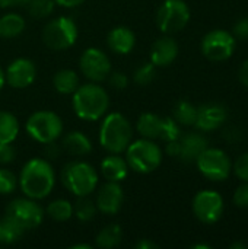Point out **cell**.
I'll use <instances>...</instances> for the list:
<instances>
[{
  "label": "cell",
  "instance_id": "cell-39",
  "mask_svg": "<svg viewBox=\"0 0 248 249\" xmlns=\"http://www.w3.org/2000/svg\"><path fill=\"white\" fill-rule=\"evenodd\" d=\"M234 35L240 39H248V18H243L235 23Z\"/></svg>",
  "mask_w": 248,
  "mask_h": 249
},
{
  "label": "cell",
  "instance_id": "cell-40",
  "mask_svg": "<svg viewBox=\"0 0 248 249\" xmlns=\"http://www.w3.org/2000/svg\"><path fill=\"white\" fill-rule=\"evenodd\" d=\"M167 153L170 156H178L180 155V142L178 140L168 142V144H167Z\"/></svg>",
  "mask_w": 248,
  "mask_h": 249
},
{
  "label": "cell",
  "instance_id": "cell-27",
  "mask_svg": "<svg viewBox=\"0 0 248 249\" xmlns=\"http://www.w3.org/2000/svg\"><path fill=\"white\" fill-rule=\"evenodd\" d=\"M123 238V231L118 225H108L96 235V247L102 249H111L120 245Z\"/></svg>",
  "mask_w": 248,
  "mask_h": 249
},
{
  "label": "cell",
  "instance_id": "cell-45",
  "mask_svg": "<svg viewBox=\"0 0 248 249\" xmlns=\"http://www.w3.org/2000/svg\"><path fill=\"white\" fill-rule=\"evenodd\" d=\"M4 83H6V80H4V71H3V69L0 67V90L3 89Z\"/></svg>",
  "mask_w": 248,
  "mask_h": 249
},
{
  "label": "cell",
  "instance_id": "cell-43",
  "mask_svg": "<svg viewBox=\"0 0 248 249\" xmlns=\"http://www.w3.org/2000/svg\"><path fill=\"white\" fill-rule=\"evenodd\" d=\"M54 1L63 7H76V6L82 4L85 0H54Z\"/></svg>",
  "mask_w": 248,
  "mask_h": 249
},
{
  "label": "cell",
  "instance_id": "cell-44",
  "mask_svg": "<svg viewBox=\"0 0 248 249\" xmlns=\"http://www.w3.org/2000/svg\"><path fill=\"white\" fill-rule=\"evenodd\" d=\"M136 248L137 249H156L158 248V245H156V244H153L152 241L143 239V241H140V242H137V244H136Z\"/></svg>",
  "mask_w": 248,
  "mask_h": 249
},
{
  "label": "cell",
  "instance_id": "cell-11",
  "mask_svg": "<svg viewBox=\"0 0 248 249\" xmlns=\"http://www.w3.org/2000/svg\"><path fill=\"white\" fill-rule=\"evenodd\" d=\"M6 216L19 223L25 231L35 229L44 219V210L32 198H16L6 207Z\"/></svg>",
  "mask_w": 248,
  "mask_h": 249
},
{
  "label": "cell",
  "instance_id": "cell-20",
  "mask_svg": "<svg viewBox=\"0 0 248 249\" xmlns=\"http://www.w3.org/2000/svg\"><path fill=\"white\" fill-rule=\"evenodd\" d=\"M101 172L105 179H108L111 182H120L127 177L129 165H127L126 159L113 153L111 156L105 158L101 162Z\"/></svg>",
  "mask_w": 248,
  "mask_h": 249
},
{
  "label": "cell",
  "instance_id": "cell-22",
  "mask_svg": "<svg viewBox=\"0 0 248 249\" xmlns=\"http://www.w3.org/2000/svg\"><path fill=\"white\" fill-rule=\"evenodd\" d=\"M162 125H164V118L151 112L140 115L137 120V131L140 133V136L149 140L161 139Z\"/></svg>",
  "mask_w": 248,
  "mask_h": 249
},
{
  "label": "cell",
  "instance_id": "cell-37",
  "mask_svg": "<svg viewBox=\"0 0 248 249\" xmlns=\"http://www.w3.org/2000/svg\"><path fill=\"white\" fill-rule=\"evenodd\" d=\"M15 149L10 143H0V165H7L15 160Z\"/></svg>",
  "mask_w": 248,
  "mask_h": 249
},
{
  "label": "cell",
  "instance_id": "cell-9",
  "mask_svg": "<svg viewBox=\"0 0 248 249\" xmlns=\"http://www.w3.org/2000/svg\"><path fill=\"white\" fill-rule=\"evenodd\" d=\"M199 171L210 181H224L231 172V160L221 149L206 147L196 159Z\"/></svg>",
  "mask_w": 248,
  "mask_h": 249
},
{
  "label": "cell",
  "instance_id": "cell-16",
  "mask_svg": "<svg viewBox=\"0 0 248 249\" xmlns=\"http://www.w3.org/2000/svg\"><path fill=\"white\" fill-rule=\"evenodd\" d=\"M227 109L219 104H208L197 108L196 127L203 131H210L218 128L227 120Z\"/></svg>",
  "mask_w": 248,
  "mask_h": 249
},
{
  "label": "cell",
  "instance_id": "cell-32",
  "mask_svg": "<svg viewBox=\"0 0 248 249\" xmlns=\"http://www.w3.org/2000/svg\"><path fill=\"white\" fill-rule=\"evenodd\" d=\"M181 137L180 125L174 118H164V125H162V133H161V140L164 142H174Z\"/></svg>",
  "mask_w": 248,
  "mask_h": 249
},
{
  "label": "cell",
  "instance_id": "cell-6",
  "mask_svg": "<svg viewBox=\"0 0 248 249\" xmlns=\"http://www.w3.org/2000/svg\"><path fill=\"white\" fill-rule=\"evenodd\" d=\"M26 131L28 134L42 143L56 142L63 133V123L61 118L51 111H37L34 112L26 121Z\"/></svg>",
  "mask_w": 248,
  "mask_h": 249
},
{
  "label": "cell",
  "instance_id": "cell-18",
  "mask_svg": "<svg viewBox=\"0 0 248 249\" xmlns=\"http://www.w3.org/2000/svg\"><path fill=\"white\" fill-rule=\"evenodd\" d=\"M180 155L178 158L184 162H196L199 155L208 147V140L199 133H189L178 139Z\"/></svg>",
  "mask_w": 248,
  "mask_h": 249
},
{
  "label": "cell",
  "instance_id": "cell-41",
  "mask_svg": "<svg viewBox=\"0 0 248 249\" xmlns=\"http://www.w3.org/2000/svg\"><path fill=\"white\" fill-rule=\"evenodd\" d=\"M240 80H241V83L244 85V86H247L248 88V58L243 63V66L240 67Z\"/></svg>",
  "mask_w": 248,
  "mask_h": 249
},
{
  "label": "cell",
  "instance_id": "cell-25",
  "mask_svg": "<svg viewBox=\"0 0 248 249\" xmlns=\"http://www.w3.org/2000/svg\"><path fill=\"white\" fill-rule=\"evenodd\" d=\"M18 134H19L18 118L7 111H0V143H13Z\"/></svg>",
  "mask_w": 248,
  "mask_h": 249
},
{
  "label": "cell",
  "instance_id": "cell-29",
  "mask_svg": "<svg viewBox=\"0 0 248 249\" xmlns=\"http://www.w3.org/2000/svg\"><path fill=\"white\" fill-rule=\"evenodd\" d=\"M47 214L57 222H66L73 214V206L67 200H54L48 204Z\"/></svg>",
  "mask_w": 248,
  "mask_h": 249
},
{
  "label": "cell",
  "instance_id": "cell-31",
  "mask_svg": "<svg viewBox=\"0 0 248 249\" xmlns=\"http://www.w3.org/2000/svg\"><path fill=\"white\" fill-rule=\"evenodd\" d=\"M28 12L31 13V16L34 18H45L48 16L53 9L56 1L54 0H28Z\"/></svg>",
  "mask_w": 248,
  "mask_h": 249
},
{
  "label": "cell",
  "instance_id": "cell-36",
  "mask_svg": "<svg viewBox=\"0 0 248 249\" xmlns=\"http://www.w3.org/2000/svg\"><path fill=\"white\" fill-rule=\"evenodd\" d=\"M234 204L241 209L248 207V182L241 184L234 193Z\"/></svg>",
  "mask_w": 248,
  "mask_h": 249
},
{
  "label": "cell",
  "instance_id": "cell-30",
  "mask_svg": "<svg viewBox=\"0 0 248 249\" xmlns=\"http://www.w3.org/2000/svg\"><path fill=\"white\" fill-rule=\"evenodd\" d=\"M96 204L95 201H92L91 198H88V196L85 197H79V200L76 201L75 207H73V213L75 216L82 220V222H89L95 217L96 214Z\"/></svg>",
  "mask_w": 248,
  "mask_h": 249
},
{
  "label": "cell",
  "instance_id": "cell-14",
  "mask_svg": "<svg viewBox=\"0 0 248 249\" xmlns=\"http://www.w3.org/2000/svg\"><path fill=\"white\" fill-rule=\"evenodd\" d=\"M37 77V67L28 58H16L13 60L7 70L4 71V80L12 88L25 89L34 83Z\"/></svg>",
  "mask_w": 248,
  "mask_h": 249
},
{
  "label": "cell",
  "instance_id": "cell-38",
  "mask_svg": "<svg viewBox=\"0 0 248 249\" xmlns=\"http://www.w3.org/2000/svg\"><path fill=\"white\" fill-rule=\"evenodd\" d=\"M108 82H110V85H111L114 89L121 90V89H124V88L127 86L129 79H127V76H126L124 73H121V71H115V73H110V76H108Z\"/></svg>",
  "mask_w": 248,
  "mask_h": 249
},
{
  "label": "cell",
  "instance_id": "cell-42",
  "mask_svg": "<svg viewBox=\"0 0 248 249\" xmlns=\"http://www.w3.org/2000/svg\"><path fill=\"white\" fill-rule=\"evenodd\" d=\"M26 3L28 0H0V7H13V6H20Z\"/></svg>",
  "mask_w": 248,
  "mask_h": 249
},
{
  "label": "cell",
  "instance_id": "cell-21",
  "mask_svg": "<svg viewBox=\"0 0 248 249\" xmlns=\"http://www.w3.org/2000/svg\"><path fill=\"white\" fill-rule=\"evenodd\" d=\"M61 147L73 156H85L92 150L91 140L80 131H72L63 137Z\"/></svg>",
  "mask_w": 248,
  "mask_h": 249
},
{
  "label": "cell",
  "instance_id": "cell-35",
  "mask_svg": "<svg viewBox=\"0 0 248 249\" xmlns=\"http://www.w3.org/2000/svg\"><path fill=\"white\" fill-rule=\"evenodd\" d=\"M234 172L243 182H248V152L237 159L234 165Z\"/></svg>",
  "mask_w": 248,
  "mask_h": 249
},
{
  "label": "cell",
  "instance_id": "cell-24",
  "mask_svg": "<svg viewBox=\"0 0 248 249\" xmlns=\"http://www.w3.org/2000/svg\"><path fill=\"white\" fill-rule=\"evenodd\" d=\"M25 29V19L19 13H7L0 18V36L13 38Z\"/></svg>",
  "mask_w": 248,
  "mask_h": 249
},
{
  "label": "cell",
  "instance_id": "cell-47",
  "mask_svg": "<svg viewBox=\"0 0 248 249\" xmlns=\"http://www.w3.org/2000/svg\"><path fill=\"white\" fill-rule=\"evenodd\" d=\"M232 248H246V245L244 244H235V245H232Z\"/></svg>",
  "mask_w": 248,
  "mask_h": 249
},
{
  "label": "cell",
  "instance_id": "cell-1",
  "mask_svg": "<svg viewBox=\"0 0 248 249\" xmlns=\"http://www.w3.org/2000/svg\"><path fill=\"white\" fill-rule=\"evenodd\" d=\"M19 187L22 193L32 200L45 198L54 188L56 175L45 159H31L20 171Z\"/></svg>",
  "mask_w": 248,
  "mask_h": 249
},
{
  "label": "cell",
  "instance_id": "cell-46",
  "mask_svg": "<svg viewBox=\"0 0 248 249\" xmlns=\"http://www.w3.org/2000/svg\"><path fill=\"white\" fill-rule=\"evenodd\" d=\"M72 248L73 249H91L92 247H91V245H86V244H79V245H73Z\"/></svg>",
  "mask_w": 248,
  "mask_h": 249
},
{
  "label": "cell",
  "instance_id": "cell-17",
  "mask_svg": "<svg viewBox=\"0 0 248 249\" xmlns=\"http://www.w3.org/2000/svg\"><path fill=\"white\" fill-rule=\"evenodd\" d=\"M178 55V44L171 36H162L155 41L151 50V63L155 67L171 64Z\"/></svg>",
  "mask_w": 248,
  "mask_h": 249
},
{
  "label": "cell",
  "instance_id": "cell-28",
  "mask_svg": "<svg viewBox=\"0 0 248 249\" xmlns=\"http://www.w3.org/2000/svg\"><path fill=\"white\" fill-rule=\"evenodd\" d=\"M197 118V108L187 102V101H180L175 105L174 109V120L181 124V125H194Z\"/></svg>",
  "mask_w": 248,
  "mask_h": 249
},
{
  "label": "cell",
  "instance_id": "cell-7",
  "mask_svg": "<svg viewBox=\"0 0 248 249\" xmlns=\"http://www.w3.org/2000/svg\"><path fill=\"white\" fill-rule=\"evenodd\" d=\"M42 39L45 45L51 50L61 51L70 48L77 39L76 23L66 16L56 18L50 20L42 32Z\"/></svg>",
  "mask_w": 248,
  "mask_h": 249
},
{
  "label": "cell",
  "instance_id": "cell-3",
  "mask_svg": "<svg viewBox=\"0 0 248 249\" xmlns=\"http://www.w3.org/2000/svg\"><path fill=\"white\" fill-rule=\"evenodd\" d=\"M133 139V128L129 120L120 112H111L101 124L99 143L105 150L114 155L126 152Z\"/></svg>",
  "mask_w": 248,
  "mask_h": 249
},
{
  "label": "cell",
  "instance_id": "cell-13",
  "mask_svg": "<svg viewBox=\"0 0 248 249\" xmlns=\"http://www.w3.org/2000/svg\"><path fill=\"white\" fill-rule=\"evenodd\" d=\"M80 70L92 82H102L111 73V63L107 54L98 48H88L80 57Z\"/></svg>",
  "mask_w": 248,
  "mask_h": 249
},
{
  "label": "cell",
  "instance_id": "cell-19",
  "mask_svg": "<svg viewBox=\"0 0 248 249\" xmlns=\"http://www.w3.org/2000/svg\"><path fill=\"white\" fill-rule=\"evenodd\" d=\"M107 42L111 51L117 54H129L134 47L136 38H134V34L129 28L118 26V28H114L108 34Z\"/></svg>",
  "mask_w": 248,
  "mask_h": 249
},
{
  "label": "cell",
  "instance_id": "cell-33",
  "mask_svg": "<svg viewBox=\"0 0 248 249\" xmlns=\"http://www.w3.org/2000/svg\"><path fill=\"white\" fill-rule=\"evenodd\" d=\"M16 185H18L16 175L6 168H0V194L6 196L13 193Z\"/></svg>",
  "mask_w": 248,
  "mask_h": 249
},
{
  "label": "cell",
  "instance_id": "cell-4",
  "mask_svg": "<svg viewBox=\"0 0 248 249\" xmlns=\"http://www.w3.org/2000/svg\"><path fill=\"white\" fill-rule=\"evenodd\" d=\"M61 182L76 197H85L95 191L98 174L86 162H70L61 171Z\"/></svg>",
  "mask_w": 248,
  "mask_h": 249
},
{
  "label": "cell",
  "instance_id": "cell-10",
  "mask_svg": "<svg viewBox=\"0 0 248 249\" xmlns=\"http://www.w3.org/2000/svg\"><path fill=\"white\" fill-rule=\"evenodd\" d=\"M235 50V38L224 29H215L202 39V53L210 61L228 60Z\"/></svg>",
  "mask_w": 248,
  "mask_h": 249
},
{
  "label": "cell",
  "instance_id": "cell-5",
  "mask_svg": "<svg viewBox=\"0 0 248 249\" xmlns=\"http://www.w3.org/2000/svg\"><path fill=\"white\" fill-rule=\"evenodd\" d=\"M126 162L133 171L139 174H149L161 165L162 152L159 146L149 139L136 140L126 149Z\"/></svg>",
  "mask_w": 248,
  "mask_h": 249
},
{
  "label": "cell",
  "instance_id": "cell-23",
  "mask_svg": "<svg viewBox=\"0 0 248 249\" xmlns=\"http://www.w3.org/2000/svg\"><path fill=\"white\" fill-rule=\"evenodd\" d=\"M53 85L57 92L63 95H73L75 90L79 88V77L73 70L64 69L54 74Z\"/></svg>",
  "mask_w": 248,
  "mask_h": 249
},
{
  "label": "cell",
  "instance_id": "cell-26",
  "mask_svg": "<svg viewBox=\"0 0 248 249\" xmlns=\"http://www.w3.org/2000/svg\"><path fill=\"white\" fill-rule=\"evenodd\" d=\"M23 232L25 229L9 216H4L3 219H0V244L9 245V244L18 242L22 238Z\"/></svg>",
  "mask_w": 248,
  "mask_h": 249
},
{
  "label": "cell",
  "instance_id": "cell-12",
  "mask_svg": "<svg viewBox=\"0 0 248 249\" xmlns=\"http://www.w3.org/2000/svg\"><path fill=\"white\" fill-rule=\"evenodd\" d=\"M193 212L202 223H216L224 214V198L213 190L199 191L193 200Z\"/></svg>",
  "mask_w": 248,
  "mask_h": 249
},
{
  "label": "cell",
  "instance_id": "cell-34",
  "mask_svg": "<svg viewBox=\"0 0 248 249\" xmlns=\"http://www.w3.org/2000/svg\"><path fill=\"white\" fill-rule=\"evenodd\" d=\"M155 66L152 63H146L134 71V82L139 85H149L155 79Z\"/></svg>",
  "mask_w": 248,
  "mask_h": 249
},
{
  "label": "cell",
  "instance_id": "cell-2",
  "mask_svg": "<svg viewBox=\"0 0 248 249\" xmlns=\"http://www.w3.org/2000/svg\"><path fill=\"white\" fill-rule=\"evenodd\" d=\"M110 98L107 90L94 83L79 85L73 93V108L79 118L86 121H96L107 112Z\"/></svg>",
  "mask_w": 248,
  "mask_h": 249
},
{
  "label": "cell",
  "instance_id": "cell-8",
  "mask_svg": "<svg viewBox=\"0 0 248 249\" xmlns=\"http://www.w3.org/2000/svg\"><path fill=\"white\" fill-rule=\"evenodd\" d=\"M190 20V9L183 0H165L158 10L156 22L164 34H174L186 28Z\"/></svg>",
  "mask_w": 248,
  "mask_h": 249
},
{
  "label": "cell",
  "instance_id": "cell-15",
  "mask_svg": "<svg viewBox=\"0 0 248 249\" xmlns=\"http://www.w3.org/2000/svg\"><path fill=\"white\" fill-rule=\"evenodd\" d=\"M123 200H124V194L120 184L108 181V184H105L99 190L95 204L99 212L105 214H115L121 209Z\"/></svg>",
  "mask_w": 248,
  "mask_h": 249
}]
</instances>
